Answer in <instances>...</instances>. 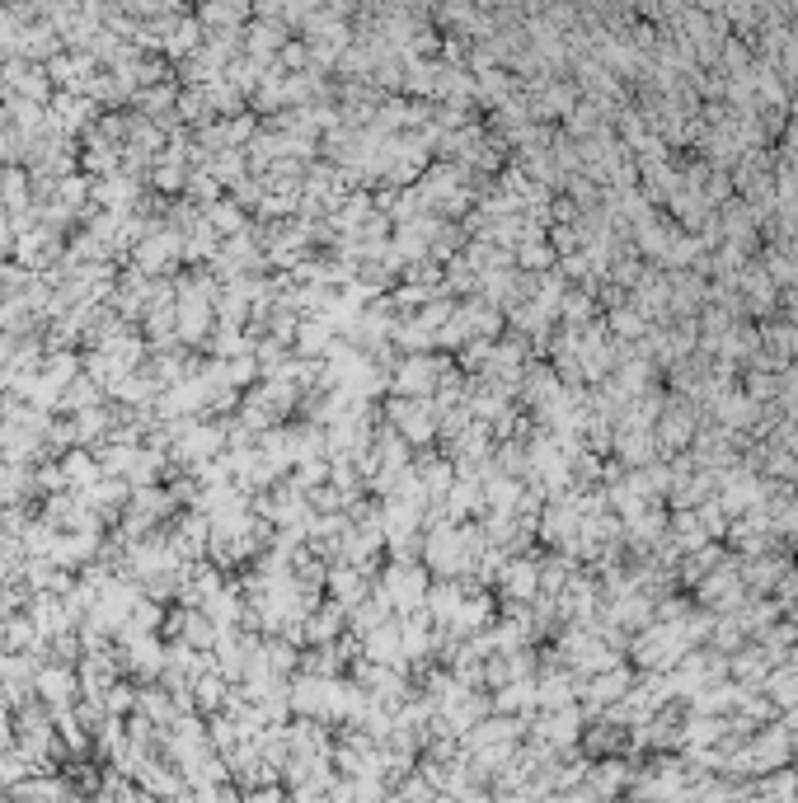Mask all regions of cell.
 Instances as JSON below:
<instances>
[{"instance_id":"obj_3","label":"cell","mask_w":798,"mask_h":803,"mask_svg":"<svg viewBox=\"0 0 798 803\" xmlns=\"http://www.w3.org/2000/svg\"><path fill=\"white\" fill-rule=\"evenodd\" d=\"M0 245H5V217H0Z\"/></svg>"},{"instance_id":"obj_2","label":"cell","mask_w":798,"mask_h":803,"mask_svg":"<svg viewBox=\"0 0 798 803\" xmlns=\"http://www.w3.org/2000/svg\"><path fill=\"white\" fill-rule=\"evenodd\" d=\"M94 475H99V470H94L85 456H71V461H66V479H76V484H90Z\"/></svg>"},{"instance_id":"obj_1","label":"cell","mask_w":798,"mask_h":803,"mask_svg":"<svg viewBox=\"0 0 798 803\" xmlns=\"http://www.w3.org/2000/svg\"><path fill=\"white\" fill-rule=\"evenodd\" d=\"M38 691H43L52 705H66V700H71V677H66V672H43V677H38Z\"/></svg>"}]
</instances>
